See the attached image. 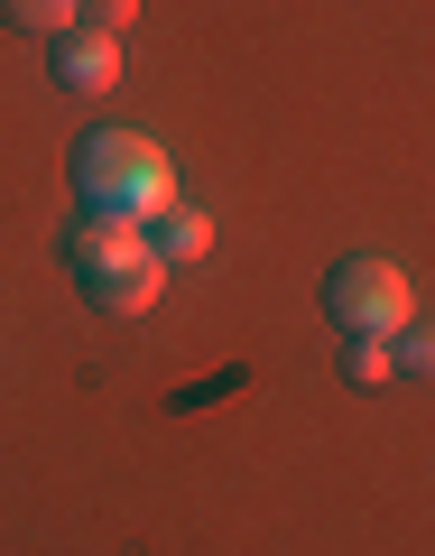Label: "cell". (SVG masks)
Masks as SVG:
<instances>
[{
	"mask_svg": "<svg viewBox=\"0 0 435 556\" xmlns=\"http://www.w3.org/2000/svg\"><path fill=\"white\" fill-rule=\"evenodd\" d=\"M75 195H84V214L158 223L167 204H177V167H167V149L149 130L102 121V130H84V149H75Z\"/></svg>",
	"mask_w": 435,
	"mask_h": 556,
	"instance_id": "cell-1",
	"label": "cell"
},
{
	"mask_svg": "<svg viewBox=\"0 0 435 556\" xmlns=\"http://www.w3.org/2000/svg\"><path fill=\"white\" fill-rule=\"evenodd\" d=\"M324 316L343 325V334H380V343H398L417 325V288H408V269L398 260H343L334 278H324Z\"/></svg>",
	"mask_w": 435,
	"mask_h": 556,
	"instance_id": "cell-2",
	"label": "cell"
},
{
	"mask_svg": "<svg viewBox=\"0 0 435 556\" xmlns=\"http://www.w3.org/2000/svg\"><path fill=\"white\" fill-rule=\"evenodd\" d=\"M65 260H75V278H102V269H120V260H149V223L84 214L75 232H65Z\"/></svg>",
	"mask_w": 435,
	"mask_h": 556,
	"instance_id": "cell-3",
	"label": "cell"
},
{
	"mask_svg": "<svg viewBox=\"0 0 435 556\" xmlns=\"http://www.w3.org/2000/svg\"><path fill=\"white\" fill-rule=\"evenodd\" d=\"M84 298H93L102 316H149V306L167 298V260H158V251H149V260H120V269L84 278Z\"/></svg>",
	"mask_w": 435,
	"mask_h": 556,
	"instance_id": "cell-4",
	"label": "cell"
},
{
	"mask_svg": "<svg viewBox=\"0 0 435 556\" xmlns=\"http://www.w3.org/2000/svg\"><path fill=\"white\" fill-rule=\"evenodd\" d=\"M56 84H65V93H112V84H120V38H102V28H65V38H56Z\"/></svg>",
	"mask_w": 435,
	"mask_h": 556,
	"instance_id": "cell-5",
	"label": "cell"
},
{
	"mask_svg": "<svg viewBox=\"0 0 435 556\" xmlns=\"http://www.w3.org/2000/svg\"><path fill=\"white\" fill-rule=\"evenodd\" d=\"M149 251H158L167 269H185V260H204V251H214V223H204L195 204H167V214L149 223Z\"/></svg>",
	"mask_w": 435,
	"mask_h": 556,
	"instance_id": "cell-6",
	"label": "cell"
},
{
	"mask_svg": "<svg viewBox=\"0 0 435 556\" xmlns=\"http://www.w3.org/2000/svg\"><path fill=\"white\" fill-rule=\"evenodd\" d=\"M0 20L28 38H65V28H84V0H0Z\"/></svg>",
	"mask_w": 435,
	"mask_h": 556,
	"instance_id": "cell-7",
	"label": "cell"
},
{
	"mask_svg": "<svg viewBox=\"0 0 435 556\" xmlns=\"http://www.w3.org/2000/svg\"><path fill=\"white\" fill-rule=\"evenodd\" d=\"M398 371V353L380 334H353V353H343V380H353V390H380V380Z\"/></svg>",
	"mask_w": 435,
	"mask_h": 556,
	"instance_id": "cell-8",
	"label": "cell"
},
{
	"mask_svg": "<svg viewBox=\"0 0 435 556\" xmlns=\"http://www.w3.org/2000/svg\"><path fill=\"white\" fill-rule=\"evenodd\" d=\"M389 353H398V371H417V380H435V325H408V334H398Z\"/></svg>",
	"mask_w": 435,
	"mask_h": 556,
	"instance_id": "cell-9",
	"label": "cell"
},
{
	"mask_svg": "<svg viewBox=\"0 0 435 556\" xmlns=\"http://www.w3.org/2000/svg\"><path fill=\"white\" fill-rule=\"evenodd\" d=\"M130 20H139V0H84V28H102V38H120Z\"/></svg>",
	"mask_w": 435,
	"mask_h": 556,
	"instance_id": "cell-10",
	"label": "cell"
}]
</instances>
